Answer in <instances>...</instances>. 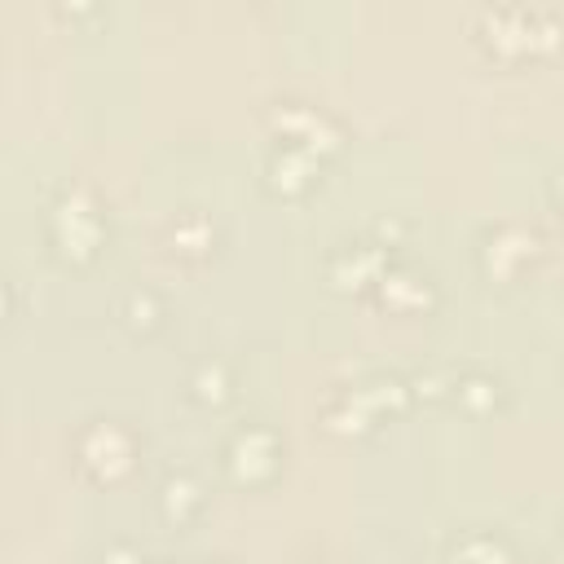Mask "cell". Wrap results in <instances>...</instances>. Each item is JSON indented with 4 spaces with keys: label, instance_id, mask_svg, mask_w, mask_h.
<instances>
[{
    "label": "cell",
    "instance_id": "cell-1",
    "mask_svg": "<svg viewBox=\"0 0 564 564\" xmlns=\"http://www.w3.org/2000/svg\"><path fill=\"white\" fill-rule=\"evenodd\" d=\"M485 40L498 48H551L560 40V22L546 9H529V4H502V9H485L480 13Z\"/></svg>",
    "mask_w": 564,
    "mask_h": 564
},
{
    "label": "cell",
    "instance_id": "cell-2",
    "mask_svg": "<svg viewBox=\"0 0 564 564\" xmlns=\"http://www.w3.org/2000/svg\"><path fill=\"white\" fill-rule=\"evenodd\" d=\"M405 405V383L401 379H366L344 388L330 405H326V423L335 432H361L370 427L383 410H401Z\"/></svg>",
    "mask_w": 564,
    "mask_h": 564
},
{
    "label": "cell",
    "instance_id": "cell-3",
    "mask_svg": "<svg viewBox=\"0 0 564 564\" xmlns=\"http://www.w3.org/2000/svg\"><path fill=\"white\" fill-rule=\"evenodd\" d=\"M53 242H57L66 256H75V260H84V256L97 251V242H101V220H97V207H93V198H88L84 189H70V194L53 207Z\"/></svg>",
    "mask_w": 564,
    "mask_h": 564
},
{
    "label": "cell",
    "instance_id": "cell-4",
    "mask_svg": "<svg viewBox=\"0 0 564 564\" xmlns=\"http://www.w3.org/2000/svg\"><path fill=\"white\" fill-rule=\"evenodd\" d=\"M79 458L93 476L101 480H115L128 471L132 463V436L119 427V423H93L84 436H79Z\"/></svg>",
    "mask_w": 564,
    "mask_h": 564
},
{
    "label": "cell",
    "instance_id": "cell-5",
    "mask_svg": "<svg viewBox=\"0 0 564 564\" xmlns=\"http://www.w3.org/2000/svg\"><path fill=\"white\" fill-rule=\"evenodd\" d=\"M269 119H273V128H278L291 145H304V150H335V145H339V132H335L330 119L317 115L313 106H300V101H273Z\"/></svg>",
    "mask_w": 564,
    "mask_h": 564
},
{
    "label": "cell",
    "instance_id": "cell-6",
    "mask_svg": "<svg viewBox=\"0 0 564 564\" xmlns=\"http://www.w3.org/2000/svg\"><path fill=\"white\" fill-rule=\"evenodd\" d=\"M229 471H234V480H247V485H256V480H264L273 467H278V436L269 432V427H242L234 441H229Z\"/></svg>",
    "mask_w": 564,
    "mask_h": 564
},
{
    "label": "cell",
    "instance_id": "cell-7",
    "mask_svg": "<svg viewBox=\"0 0 564 564\" xmlns=\"http://www.w3.org/2000/svg\"><path fill=\"white\" fill-rule=\"evenodd\" d=\"M533 251H538L533 234H524L516 225H498L485 238V269L498 273V278H511V273H520V264H529Z\"/></svg>",
    "mask_w": 564,
    "mask_h": 564
},
{
    "label": "cell",
    "instance_id": "cell-8",
    "mask_svg": "<svg viewBox=\"0 0 564 564\" xmlns=\"http://www.w3.org/2000/svg\"><path fill=\"white\" fill-rule=\"evenodd\" d=\"M388 256L379 251V247H370V242H357V247H344L335 260H330V278L339 282V286H361V282H379L388 269Z\"/></svg>",
    "mask_w": 564,
    "mask_h": 564
},
{
    "label": "cell",
    "instance_id": "cell-9",
    "mask_svg": "<svg viewBox=\"0 0 564 564\" xmlns=\"http://www.w3.org/2000/svg\"><path fill=\"white\" fill-rule=\"evenodd\" d=\"M269 176H273L278 189H304V185L317 176V159H313V150L286 141V145L269 159Z\"/></svg>",
    "mask_w": 564,
    "mask_h": 564
},
{
    "label": "cell",
    "instance_id": "cell-10",
    "mask_svg": "<svg viewBox=\"0 0 564 564\" xmlns=\"http://www.w3.org/2000/svg\"><path fill=\"white\" fill-rule=\"evenodd\" d=\"M445 564H516L507 542L494 533H463L458 542H449Z\"/></svg>",
    "mask_w": 564,
    "mask_h": 564
},
{
    "label": "cell",
    "instance_id": "cell-11",
    "mask_svg": "<svg viewBox=\"0 0 564 564\" xmlns=\"http://www.w3.org/2000/svg\"><path fill=\"white\" fill-rule=\"evenodd\" d=\"M379 300L392 304V308H419V304H427V286H423L419 278H410V273L388 269V273L379 278Z\"/></svg>",
    "mask_w": 564,
    "mask_h": 564
},
{
    "label": "cell",
    "instance_id": "cell-12",
    "mask_svg": "<svg viewBox=\"0 0 564 564\" xmlns=\"http://www.w3.org/2000/svg\"><path fill=\"white\" fill-rule=\"evenodd\" d=\"M198 502H203V494H198V485L189 476H167L163 480V511H167V520H189Z\"/></svg>",
    "mask_w": 564,
    "mask_h": 564
},
{
    "label": "cell",
    "instance_id": "cell-13",
    "mask_svg": "<svg viewBox=\"0 0 564 564\" xmlns=\"http://www.w3.org/2000/svg\"><path fill=\"white\" fill-rule=\"evenodd\" d=\"M212 242V225L194 212V216H181L176 225H172V247L176 251H203Z\"/></svg>",
    "mask_w": 564,
    "mask_h": 564
},
{
    "label": "cell",
    "instance_id": "cell-14",
    "mask_svg": "<svg viewBox=\"0 0 564 564\" xmlns=\"http://www.w3.org/2000/svg\"><path fill=\"white\" fill-rule=\"evenodd\" d=\"M449 388H454V397H458L463 405H471V410H489L494 397H498V388H494L489 379H480V375H458Z\"/></svg>",
    "mask_w": 564,
    "mask_h": 564
},
{
    "label": "cell",
    "instance_id": "cell-15",
    "mask_svg": "<svg viewBox=\"0 0 564 564\" xmlns=\"http://www.w3.org/2000/svg\"><path fill=\"white\" fill-rule=\"evenodd\" d=\"M194 388H198V397L203 401H220L229 388H225V366L220 361H207L198 375H194Z\"/></svg>",
    "mask_w": 564,
    "mask_h": 564
},
{
    "label": "cell",
    "instance_id": "cell-16",
    "mask_svg": "<svg viewBox=\"0 0 564 564\" xmlns=\"http://www.w3.org/2000/svg\"><path fill=\"white\" fill-rule=\"evenodd\" d=\"M154 313H159V304H154V295H150V291H132V295H128V317H132L137 326H150V322H154Z\"/></svg>",
    "mask_w": 564,
    "mask_h": 564
},
{
    "label": "cell",
    "instance_id": "cell-17",
    "mask_svg": "<svg viewBox=\"0 0 564 564\" xmlns=\"http://www.w3.org/2000/svg\"><path fill=\"white\" fill-rule=\"evenodd\" d=\"M106 564H141V560H137L132 551H123V546H115V551L106 555Z\"/></svg>",
    "mask_w": 564,
    "mask_h": 564
},
{
    "label": "cell",
    "instance_id": "cell-18",
    "mask_svg": "<svg viewBox=\"0 0 564 564\" xmlns=\"http://www.w3.org/2000/svg\"><path fill=\"white\" fill-rule=\"evenodd\" d=\"M555 194H560V203H564V172H560V181H555Z\"/></svg>",
    "mask_w": 564,
    "mask_h": 564
},
{
    "label": "cell",
    "instance_id": "cell-19",
    "mask_svg": "<svg viewBox=\"0 0 564 564\" xmlns=\"http://www.w3.org/2000/svg\"><path fill=\"white\" fill-rule=\"evenodd\" d=\"M560 564H564V551H560Z\"/></svg>",
    "mask_w": 564,
    "mask_h": 564
}]
</instances>
